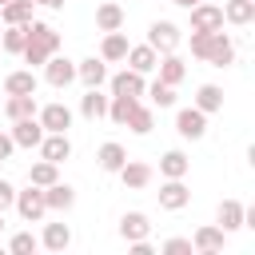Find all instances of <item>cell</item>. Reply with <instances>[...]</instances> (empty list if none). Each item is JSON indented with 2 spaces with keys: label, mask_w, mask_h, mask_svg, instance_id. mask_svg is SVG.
<instances>
[{
  "label": "cell",
  "mask_w": 255,
  "mask_h": 255,
  "mask_svg": "<svg viewBox=\"0 0 255 255\" xmlns=\"http://www.w3.org/2000/svg\"><path fill=\"white\" fill-rule=\"evenodd\" d=\"M44 80L52 84V88H68L72 80H76V60H68V56H48L44 60Z\"/></svg>",
  "instance_id": "cell-5"
},
{
  "label": "cell",
  "mask_w": 255,
  "mask_h": 255,
  "mask_svg": "<svg viewBox=\"0 0 255 255\" xmlns=\"http://www.w3.org/2000/svg\"><path fill=\"white\" fill-rule=\"evenodd\" d=\"M76 80H80L84 88H104V84H108V64L96 60V56H88V60L76 64Z\"/></svg>",
  "instance_id": "cell-17"
},
{
  "label": "cell",
  "mask_w": 255,
  "mask_h": 255,
  "mask_svg": "<svg viewBox=\"0 0 255 255\" xmlns=\"http://www.w3.org/2000/svg\"><path fill=\"white\" fill-rule=\"evenodd\" d=\"M159 251H163V255H191V239H179V235H175V239H167Z\"/></svg>",
  "instance_id": "cell-39"
},
{
  "label": "cell",
  "mask_w": 255,
  "mask_h": 255,
  "mask_svg": "<svg viewBox=\"0 0 255 255\" xmlns=\"http://www.w3.org/2000/svg\"><path fill=\"white\" fill-rule=\"evenodd\" d=\"M151 235V219L143 215V211H124V219H120V239L124 243H139V239H147Z\"/></svg>",
  "instance_id": "cell-13"
},
{
  "label": "cell",
  "mask_w": 255,
  "mask_h": 255,
  "mask_svg": "<svg viewBox=\"0 0 255 255\" xmlns=\"http://www.w3.org/2000/svg\"><path fill=\"white\" fill-rule=\"evenodd\" d=\"M80 116L84 120H104L108 116V96H100V88H88L80 96Z\"/></svg>",
  "instance_id": "cell-26"
},
{
  "label": "cell",
  "mask_w": 255,
  "mask_h": 255,
  "mask_svg": "<svg viewBox=\"0 0 255 255\" xmlns=\"http://www.w3.org/2000/svg\"><path fill=\"white\" fill-rule=\"evenodd\" d=\"M4 96H36V76L28 72H8L4 76Z\"/></svg>",
  "instance_id": "cell-25"
},
{
  "label": "cell",
  "mask_w": 255,
  "mask_h": 255,
  "mask_svg": "<svg viewBox=\"0 0 255 255\" xmlns=\"http://www.w3.org/2000/svg\"><path fill=\"white\" fill-rule=\"evenodd\" d=\"M187 12H191V32H219L223 28V8L211 4V0H199Z\"/></svg>",
  "instance_id": "cell-4"
},
{
  "label": "cell",
  "mask_w": 255,
  "mask_h": 255,
  "mask_svg": "<svg viewBox=\"0 0 255 255\" xmlns=\"http://www.w3.org/2000/svg\"><path fill=\"white\" fill-rule=\"evenodd\" d=\"M143 92L151 96V104H155V108H171V104H175V88H171V84H163V80H155V84H151V88H143Z\"/></svg>",
  "instance_id": "cell-36"
},
{
  "label": "cell",
  "mask_w": 255,
  "mask_h": 255,
  "mask_svg": "<svg viewBox=\"0 0 255 255\" xmlns=\"http://www.w3.org/2000/svg\"><path fill=\"white\" fill-rule=\"evenodd\" d=\"M68 243H72V227H68V223H44L40 247H48V251H64Z\"/></svg>",
  "instance_id": "cell-27"
},
{
  "label": "cell",
  "mask_w": 255,
  "mask_h": 255,
  "mask_svg": "<svg viewBox=\"0 0 255 255\" xmlns=\"http://www.w3.org/2000/svg\"><path fill=\"white\" fill-rule=\"evenodd\" d=\"M223 20L235 24V28L251 24V20H255V0H227V4H223Z\"/></svg>",
  "instance_id": "cell-28"
},
{
  "label": "cell",
  "mask_w": 255,
  "mask_h": 255,
  "mask_svg": "<svg viewBox=\"0 0 255 255\" xmlns=\"http://www.w3.org/2000/svg\"><path fill=\"white\" fill-rule=\"evenodd\" d=\"M147 44H151L159 56H167V52H179V44H183V32H179L171 20H155V24L147 28Z\"/></svg>",
  "instance_id": "cell-3"
},
{
  "label": "cell",
  "mask_w": 255,
  "mask_h": 255,
  "mask_svg": "<svg viewBox=\"0 0 255 255\" xmlns=\"http://www.w3.org/2000/svg\"><path fill=\"white\" fill-rule=\"evenodd\" d=\"M195 108H199L203 116L219 112V108H223V88H219V84H199V92H195Z\"/></svg>",
  "instance_id": "cell-29"
},
{
  "label": "cell",
  "mask_w": 255,
  "mask_h": 255,
  "mask_svg": "<svg viewBox=\"0 0 255 255\" xmlns=\"http://www.w3.org/2000/svg\"><path fill=\"white\" fill-rule=\"evenodd\" d=\"M175 131L183 135V139H203L207 135V116L191 104V108H179V116H175Z\"/></svg>",
  "instance_id": "cell-6"
},
{
  "label": "cell",
  "mask_w": 255,
  "mask_h": 255,
  "mask_svg": "<svg viewBox=\"0 0 255 255\" xmlns=\"http://www.w3.org/2000/svg\"><path fill=\"white\" fill-rule=\"evenodd\" d=\"M0 32H4V24H0Z\"/></svg>",
  "instance_id": "cell-46"
},
{
  "label": "cell",
  "mask_w": 255,
  "mask_h": 255,
  "mask_svg": "<svg viewBox=\"0 0 255 255\" xmlns=\"http://www.w3.org/2000/svg\"><path fill=\"white\" fill-rule=\"evenodd\" d=\"M12 151H16L12 135H8V131H0V163H4V159H12Z\"/></svg>",
  "instance_id": "cell-41"
},
{
  "label": "cell",
  "mask_w": 255,
  "mask_h": 255,
  "mask_svg": "<svg viewBox=\"0 0 255 255\" xmlns=\"http://www.w3.org/2000/svg\"><path fill=\"white\" fill-rule=\"evenodd\" d=\"M215 227H223V231H239V227H243V203H239V199H223L219 211H215Z\"/></svg>",
  "instance_id": "cell-24"
},
{
  "label": "cell",
  "mask_w": 255,
  "mask_h": 255,
  "mask_svg": "<svg viewBox=\"0 0 255 255\" xmlns=\"http://www.w3.org/2000/svg\"><path fill=\"white\" fill-rule=\"evenodd\" d=\"M36 4H44V8H52V12H56V8H64V0H36Z\"/></svg>",
  "instance_id": "cell-42"
},
{
  "label": "cell",
  "mask_w": 255,
  "mask_h": 255,
  "mask_svg": "<svg viewBox=\"0 0 255 255\" xmlns=\"http://www.w3.org/2000/svg\"><path fill=\"white\" fill-rule=\"evenodd\" d=\"M223 243H227V231L223 227H211V223L191 235V251H199V255H219Z\"/></svg>",
  "instance_id": "cell-14"
},
{
  "label": "cell",
  "mask_w": 255,
  "mask_h": 255,
  "mask_svg": "<svg viewBox=\"0 0 255 255\" xmlns=\"http://www.w3.org/2000/svg\"><path fill=\"white\" fill-rule=\"evenodd\" d=\"M32 12H36L32 0H8V4L0 8V24H28Z\"/></svg>",
  "instance_id": "cell-30"
},
{
  "label": "cell",
  "mask_w": 255,
  "mask_h": 255,
  "mask_svg": "<svg viewBox=\"0 0 255 255\" xmlns=\"http://www.w3.org/2000/svg\"><path fill=\"white\" fill-rule=\"evenodd\" d=\"M32 4H36V0H32Z\"/></svg>",
  "instance_id": "cell-47"
},
{
  "label": "cell",
  "mask_w": 255,
  "mask_h": 255,
  "mask_svg": "<svg viewBox=\"0 0 255 255\" xmlns=\"http://www.w3.org/2000/svg\"><path fill=\"white\" fill-rule=\"evenodd\" d=\"M187 203H191V191H187L183 179H163L159 183V207L163 211H183Z\"/></svg>",
  "instance_id": "cell-8"
},
{
  "label": "cell",
  "mask_w": 255,
  "mask_h": 255,
  "mask_svg": "<svg viewBox=\"0 0 255 255\" xmlns=\"http://www.w3.org/2000/svg\"><path fill=\"white\" fill-rule=\"evenodd\" d=\"M155 68H159V80H163V84H171V88H179V84H183V76H187V64H183L175 52L159 56V64H155Z\"/></svg>",
  "instance_id": "cell-23"
},
{
  "label": "cell",
  "mask_w": 255,
  "mask_h": 255,
  "mask_svg": "<svg viewBox=\"0 0 255 255\" xmlns=\"http://www.w3.org/2000/svg\"><path fill=\"white\" fill-rule=\"evenodd\" d=\"M12 143L16 147H40V139H44V128H40V120L36 116H28V120H12Z\"/></svg>",
  "instance_id": "cell-11"
},
{
  "label": "cell",
  "mask_w": 255,
  "mask_h": 255,
  "mask_svg": "<svg viewBox=\"0 0 255 255\" xmlns=\"http://www.w3.org/2000/svg\"><path fill=\"white\" fill-rule=\"evenodd\" d=\"M207 64L211 68H227V64H235V40L219 28V32H211V48H207Z\"/></svg>",
  "instance_id": "cell-9"
},
{
  "label": "cell",
  "mask_w": 255,
  "mask_h": 255,
  "mask_svg": "<svg viewBox=\"0 0 255 255\" xmlns=\"http://www.w3.org/2000/svg\"><path fill=\"white\" fill-rule=\"evenodd\" d=\"M124 60H128L131 72H143V76H147V72H155L159 52H155L151 44H128V56H124Z\"/></svg>",
  "instance_id": "cell-16"
},
{
  "label": "cell",
  "mask_w": 255,
  "mask_h": 255,
  "mask_svg": "<svg viewBox=\"0 0 255 255\" xmlns=\"http://www.w3.org/2000/svg\"><path fill=\"white\" fill-rule=\"evenodd\" d=\"M44 203H48V211H72V207H76V191L56 179V183L44 187Z\"/></svg>",
  "instance_id": "cell-20"
},
{
  "label": "cell",
  "mask_w": 255,
  "mask_h": 255,
  "mask_svg": "<svg viewBox=\"0 0 255 255\" xmlns=\"http://www.w3.org/2000/svg\"><path fill=\"white\" fill-rule=\"evenodd\" d=\"M24 32H28L24 52H20V56H24V64H28V68H44V60L60 52V32H56L52 24H40V20H28V24H24Z\"/></svg>",
  "instance_id": "cell-1"
},
{
  "label": "cell",
  "mask_w": 255,
  "mask_h": 255,
  "mask_svg": "<svg viewBox=\"0 0 255 255\" xmlns=\"http://www.w3.org/2000/svg\"><path fill=\"white\" fill-rule=\"evenodd\" d=\"M12 207L20 211V219H24V223H40V219L48 215V203H44V187L28 183V191H16V203H12Z\"/></svg>",
  "instance_id": "cell-2"
},
{
  "label": "cell",
  "mask_w": 255,
  "mask_h": 255,
  "mask_svg": "<svg viewBox=\"0 0 255 255\" xmlns=\"http://www.w3.org/2000/svg\"><path fill=\"white\" fill-rule=\"evenodd\" d=\"M12 203H16V187H12L8 179H0V211H8Z\"/></svg>",
  "instance_id": "cell-40"
},
{
  "label": "cell",
  "mask_w": 255,
  "mask_h": 255,
  "mask_svg": "<svg viewBox=\"0 0 255 255\" xmlns=\"http://www.w3.org/2000/svg\"><path fill=\"white\" fill-rule=\"evenodd\" d=\"M207 48H211V32H191V56L207 60Z\"/></svg>",
  "instance_id": "cell-38"
},
{
  "label": "cell",
  "mask_w": 255,
  "mask_h": 255,
  "mask_svg": "<svg viewBox=\"0 0 255 255\" xmlns=\"http://www.w3.org/2000/svg\"><path fill=\"white\" fill-rule=\"evenodd\" d=\"M0 231H4V211H0Z\"/></svg>",
  "instance_id": "cell-44"
},
{
  "label": "cell",
  "mask_w": 255,
  "mask_h": 255,
  "mask_svg": "<svg viewBox=\"0 0 255 255\" xmlns=\"http://www.w3.org/2000/svg\"><path fill=\"white\" fill-rule=\"evenodd\" d=\"M68 155H72V139H68V131H44V139H40V159L64 163Z\"/></svg>",
  "instance_id": "cell-12"
},
{
  "label": "cell",
  "mask_w": 255,
  "mask_h": 255,
  "mask_svg": "<svg viewBox=\"0 0 255 255\" xmlns=\"http://www.w3.org/2000/svg\"><path fill=\"white\" fill-rule=\"evenodd\" d=\"M36 247H40V239H36L32 231H16V235L8 239V251H12V255H32Z\"/></svg>",
  "instance_id": "cell-37"
},
{
  "label": "cell",
  "mask_w": 255,
  "mask_h": 255,
  "mask_svg": "<svg viewBox=\"0 0 255 255\" xmlns=\"http://www.w3.org/2000/svg\"><path fill=\"white\" fill-rule=\"evenodd\" d=\"M187 171H191V159H187L179 147H171V151L159 155V175H163V179H183Z\"/></svg>",
  "instance_id": "cell-19"
},
{
  "label": "cell",
  "mask_w": 255,
  "mask_h": 255,
  "mask_svg": "<svg viewBox=\"0 0 255 255\" xmlns=\"http://www.w3.org/2000/svg\"><path fill=\"white\" fill-rule=\"evenodd\" d=\"M36 120H40L44 131H68L72 128V108L68 104H44V108H36Z\"/></svg>",
  "instance_id": "cell-7"
},
{
  "label": "cell",
  "mask_w": 255,
  "mask_h": 255,
  "mask_svg": "<svg viewBox=\"0 0 255 255\" xmlns=\"http://www.w3.org/2000/svg\"><path fill=\"white\" fill-rule=\"evenodd\" d=\"M116 175L124 179V187H131V191H143V187L151 183V175H155V171H151V163H143V159H128V163H124Z\"/></svg>",
  "instance_id": "cell-15"
},
{
  "label": "cell",
  "mask_w": 255,
  "mask_h": 255,
  "mask_svg": "<svg viewBox=\"0 0 255 255\" xmlns=\"http://www.w3.org/2000/svg\"><path fill=\"white\" fill-rule=\"evenodd\" d=\"M24 40H28L24 24H4V32H0V48H4L8 56H20V52H24Z\"/></svg>",
  "instance_id": "cell-34"
},
{
  "label": "cell",
  "mask_w": 255,
  "mask_h": 255,
  "mask_svg": "<svg viewBox=\"0 0 255 255\" xmlns=\"http://www.w3.org/2000/svg\"><path fill=\"white\" fill-rule=\"evenodd\" d=\"M124 128H131L135 135H147L151 128H155V116H151V108H143V104H135V112L128 116V124Z\"/></svg>",
  "instance_id": "cell-35"
},
{
  "label": "cell",
  "mask_w": 255,
  "mask_h": 255,
  "mask_svg": "<svg viewBox=\"0 0 255 255\" xmlns=\"http://www.w3.org/2000/svg\"><path fill=\"white\" fill-rule=\"evenodd\" d=\"M171 4H179V8H191V4H199V0H171Z\"/></svg>",
  "instance_id": "cell-43"
},
{
  "label": "cell",
  "mask_w": 255,
  "mask_h": 255,
  "mask_svg": "<svg viewBox=\"0 0 255 255\" xmlns=\"http://www.w3.org/2000/svg\"><path fill=\"white\" fill-rule=\"evenodd\" d=\"M96 163H100V171L116 175V171H120V167L128 163V151H124V143H116V139L100 143V151H96Z\"/></svg>",
  "instance_id": "cell-18"
},
{
  "label": "cell",
  "mask_w": 255,
  "mask_h": 255,
  "mask_svg": "<svg viewBox=\"0 0 255 255\" xmlns=\"http://www.w3.org/2000/svg\"><path fill=\"white\" fill-rule=\"evenodd\" d=\"M96 28H100V32H120V28H124V8H120L116 0H104V4L96 8Z\"/></svg>",
  "instance_id": "cell-21"
},
{
  "label": "cell",
  "mask_w": 255,
  "mask_h": 255,
  "mask_svg": "<svg viewBox=\"0 0 255 255\" xmlns=\"http://www.w3.org/2000/svg\"><path fill=\"white\" fill-rule=\"evenodd\" d=\"M56 179H60V163H52V159H36L28 167V183H36V187H48Z\"/></svg>",
  "instance_id": "cell-33"
},
{
  "label": "cell",
  "mask_w": 255,
  "mask_h": 255,
  "mask_svg": "<svg viewBox=\"0 0 255 255\" xmlns=\"http://www.w3.org/2000/svg\"><path fill=\"white\" fill-rule=\"evenodd\" d=\"M135 104H139V96H108V120L112 124H128Z\"/></svg>",
  "instance_id": "cell-32"
},
{
  "label": "cell",
  "mask_w": 255,
  "mask_h": 255,
  "mask_svg": "<svg viewBox=\"0 0 255 255\" xmlns=\"http://www.w3.org/2000/svg\"><path fill=\"white\" fill-rule=\"evenodd\" d=\"M0 108L8 120H28V116H36V96H8Z\"/></svg>",
  "instance_id": "cell-31"
},
{
  "label": "cell",
  "mask_w": 255,
  "mask_h": 255,
  "mask_svg": "<svg viewBox=\"0 0 255 255\" xmlns=\"http://www.w3.org/2000/svg\"><path fill=\"white\" fill-rule=\"evenodd\" d=\"M4 4H8V0H0V8H4Z\"/></svg>",
  "instance_id": "cell-45"
},
{
  "label": "cell",
  "mask_w": 255,
  "mask_h": 255,
  "mask_svg": "<svg viewBox=\"0 0 255 255\" xmlns=\"http://www.w3.org/2000/svg\"><path fill=\"white\" fill-rule=\"evenodd\" d=\"M108 88H112V96H143L147 80H143V72H131V68H124V72L108 76Z\"/></svg>",
  "instance_id": "cell-10"
},
{
  "label": "cell",
  "mask_w": 255,
  "mask_h": 255,
  "mask_svg": "<svg viewBox=\"0 0 255 255\" xmlns=\"http://www.w3.org/2000/svg\"><path fill=\"white\" fill-rule=\"evenodd\" d=\"M0 104H4V100H0Z\"/></svg>",
  "instance_id": "cell-48"
},
{
  "label": "cell",
  "mask_w": 255,
  "mask_h": 255,
  "mask_svg": "<svg viewBox=\"0 0 255 255\" xmlns=\"http://www.w3.org/2000/svg\"><path fill=\"white\" fill-rule=\"evenodd\" d=\"M124 56H128V36H124V32H104L100 60H104V64H120Z\"/></svg>",
  "instance_id": "cell-22"
}]
</instances>
